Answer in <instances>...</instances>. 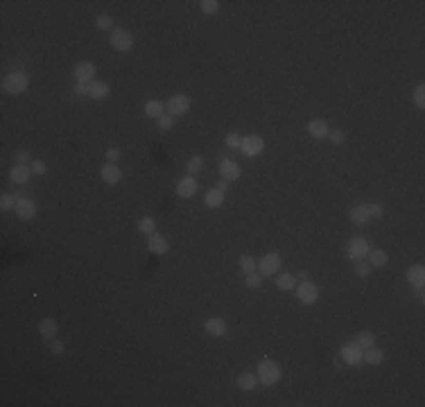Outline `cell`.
<instances>
[{"instance_id": "cell-1", "label": "cell", "mask_w": 425, "mask_h": 407, "mask_svg": "<svg viewBox=\"0 0 425 407\" xmlns=\"http://www.w3.org/2000/svg\"><path fill=\"white\" fill-rule=\"evenodd\" d=\"M256 376H258V382H260V385H265V387H274L276 382L281 380V376H283V374H281V366L276 364L274 360H267V358H265V360H260V362H258V374H256Z\"/></svg>"}, {"instance_id": "cell-2", "label": "cell", "mask_w": 425, "mask_h": 407, "mask_svg": "<svg viewBox=\"0 0 425 407\" xmlns=\"http://www.w3.org/2000/svg\"><path fill=\"white\" fill-rule=\"evenodd\" d=\"M27 86H30V77H27L23 70H11L3 77V91L5 93H9V95L23 93V91H27Z\"/></svg>"}, {"instance_id": "cell-3", "label": "cell", "mask_w": 425, "mask_h": 407, "mask_svg": "<svg viewBox=\"0 0 425 407\" xmlns=\"http://www.w3.org/2000/svg\"><path fill=\"white\" fill-rule=\"evenodd\" d=\"M371 251V246H369V240L366 238H362V236H353L346 242V256L350 258V260H364L366 254Z\"/></svg>"}, {"instance_id": "cell-4", "label": "cell", "mask_w": 425, "mask_h": 407, "mask_svg": "<svg viewBox=\"0 0 425 407\" xmlns=\"http://www.w3.org/2000/svg\"><path fill=\"white\" fill-rule=\"evenodd\" d=\"M294 290H297V299L303 306H315L319 301V285L312 280H301V285H297Z\"/></svg>"}, {"instance_id": "cell-5", "label": "cell", "mask_w": 425, "mask_h": 407, "mask_svg": "<svg viewBox=\"0 0 425 407\" xmlns=\"http://www.w3.org/2000/svg\"><path fill=\"white\" fill-rule=\"evenodd\" d=\"M190 107H192L190 97L183 95V93H177V95H172V97H170V100L165 102V113H170V116L177 118V116H183V113H188Z\"/></svg>"}, {"instance_id": "cell-6", "label": "cell", "mask_w": 425, "mask_h": 407, "mask_svg": "<svg viewBox=\"0 0 425 407\" xmlns=\"http://www.w3.org/2000/svg\"><path fill=\"white\" fill-rule=\"evenodd\" d=\"M281 262H283V258H281V254H276V251L265 254L258 262V274L260 276H274V274H279Z\"/></svg>"}, {"instance_id": "cell-7", "label": "cell", "mask_w": 425, "mask_h": 407, "mask_svg": "<svg viewBox=\"0 0 425 407\" xmlns=\"http://www.w3.org/2000/svg\"><path fill=\"white\" fill-rule=\"evenodd\" d=\"M109 43H111L113 50H118V52H129L132 45H134V37H132V32L122 30V27H116V30L111 32Z\"/></svg>"}, {"instance_id": "cell-8", "label": "cell", "mask_w": 425, "mask_h": 407, "mask_svg": "<svg viewBox=\"0 0 425 407\" xmlns=\"http://www.w3.org/2000/svg\"><path fill=\"white\" fill-rule=\"evenodd\" d=\"M265 150V140L260 138V136L256 134H251V136H245L240 143V152L245 154L247 158H253V156H260Z\"/></svg>"}, {"instance_id": "cell-9", "label": "cell", "mask_w": 425, "mask_h": 407, "mask_svg": "<svg viewBox=\"0 0 425 407\" xmlns=\"http://www.w3.org/2000/svg\"><path fill=\"white\" fill-rule=\"evenodd\" d=\"M14 197H16V208H14L16 215H19L21 220H32V217L36 215V204H34L30 197H23L21 192H16Z\"/></svg>"}, {"instance_id": "cell-10", "label": "cell", "mask_w": 425, "mask_h": 407, "mask_svg": "<svg viewBox=\"0 0 425 407\" xmlns=\"http://www.w3.org/2000/svg\"><path fill=\"white\" fill-rule=\"evenodd\" d=\"M339 360H342L344 364H350V366L360 364V362H362V348H360L355 342L344 344L342 351H339Z\"/></svg>"}, {"instance_id": "cell-11", "label": "cell", "mask_w": 425, "mask_h": 407, "mask_svg": "<svg viewBox=\"0 0 425 407\" xmlns=\"http://www.w3.org/2000/svg\"><path fill=\"white\" fill-rule=\"evenodd\" d=\"M197 188H199V183H197L195 176H192V174L183 176V179L177 181V197H181V199H192V197L197 194Z\"/></svg>"}, {"instance_id": "cell-12", "label": "cell", "mask_w": 425, "mask_h": 407, "mask_svg": "<svg viewBox=\"0 0 425 407\" xmlns=\"http://www.w3.org/2000/svg\"><path fill=\"white\" fill-rule=\"evenodd\" d=\"M240 174H242V170L233 158H222V163H219V176H222L224 181H229V183L237 181L240 179Z\"/></svg>"}, {"instance_id": "cell-13", "label": "cell", "mask_w": 425, "mask_h": 407, "mask_svg": "<svg viewBox=\"0 0 425 407\" xmlns=\"http://www.w3.org/2000/svg\"><path fill=\"white\" fill-rule=\"evenodd\" d=\"M150 240H147V249H150V254H154V256H165L168 251H170V244H168V240L161 236V233H152V236H147Z\"/></svg>"}, {"instance_id": "cell-14", "label": "cell", "mask_w": 425, "mask_h": 407, "mask_svg": "<svg viewBox=\"0 0 425 407\" xmlns=\"http://www.w3.org/2000/svg\"><path fill=\"white\" fill-rule=\"evenodd\" d=\"M95 77V66L90 61H82V64L75 66V82L79 84H90Z\"/></svg>"}, {"instance_id": "cell-15", "label": "cell", "mask_w": 425, "mask_h": 407, "mask_svg": "<svg viewBox=\"0 0 425 407\" xmlns=\"http://www.w3.org/2000/svg\"><path fill=\"white\" fill-rule=\"evenodd\" d=\"M100 176H102V181H104V183L113 186V183H118L122 179V170L118 168L116 163H104V165H102V170H100Z\"/></svg>"}, {"instance_id": "cell-16", "label": "cell", "mask_w": 425, "mask_h": 407, "mask_svg": "<svg viewBox=\"0 0 425 407\" xmlns=\"http://www.w3.org/2000/svg\"><path fill=\"white\" fill-rule=\"evenodd\" d=\"M204 330H206V335L211 337H224L226 335V322L222 317H211L206 324H204Z\"/></svg>"}, {"instance_id": "cell-17", "label": "cell", "mask_w": 425, "mask_h": 407, "mask_svg": "<svg viewBox=\"0 0 425 407\" xmlns=\"http://www.w3.org/2000/svg\"><path fill=\"white\" fill-rule=\"evenodd\" d=\"M30 176H32L30 165H23V163L11 165V170H9V179L14 181V183H19V186H23V183H27V181H30Z\"/></svg>"}, {"instance_id": "cell-18", "label": "cell", "mask_w": 425, "mask_h": 407, "mask_svg": "<svg viewBox=\"0 0 425 407\" xmlns=\"http://www.w3.org/2000/svg\"><path fill=\"white\" fill-rule=\"evenodd\" d=\"M350 222L358 226H364L371 222V213H369V206L366 204H358L350 208Z\"/></svg>"}, {"instance_id": "cell-19", "label": "cell", "mask_w": 425, "mask_h": 407, "mask_svg": "<svg viewBox=\"0 0 425 407\" xmlns=\"http://www.w3.org/2000/svg\"><path fill=\"white\" fill-rule=\"evenodd\" d=\"M328 125H326V120H321V118H315V120H310L308 122V134L312 136L315 140H324L328 138Z\"/></svg>"}, {"instance_id": "cell-20", "label": "cell", "mask_w": 425, "mask_h": 407, "mask_svg": "<svg viewBox=\"0 0 425 407\" xmlns=\"http://www.w3.org/2000/svg\"><path fill=\"white\" fill-rule=\"evenodd\" d=\"M407 280H410L412 288L423 290V285H425V267L423 265H412L410 269H407Z\"/></svg>"}, {"instance_id": "cell-21", "label": "cell", "mask_w": 425, "mask_h": 407, "mask_svg": "<svg viewBox=\"0 0 425 407\" xmlns=\"http://www.w3.org/2000/svg\"><path fill=\"white\" fill-rule=\"evenodd\" d=\"M109 95V84L102 82V79H93L88 84V97L90 100H104Z\"/></svg>"}, {"instance_id": "cell-22", "label": "cell", "mask_w": 425, "mask_h": 407, "mask_svg": "<svg viewBox=\"0 0 425 407\" xmlns=\"http://www.w3.org/2000/svg\"><path fill=\"white\" fill-rule=\"evenodd\" d=\"M57 330H59V326H57V319L52 317H45L39 324V332H41V337H45V340H54Z\"/></svg>"}, {"instance_id": "cell-23", "label": "cell", "mask_w": 425, "mask_h": 407, "mask_svg": "<svg viewBox=\"0 0 425 407\" xmlns=\"http://www.w3.org/2000/svg\"><path fill=\"white\" fill-rule=\"evenodd\" d=\"M366 262H369L371 267H384L389 262V256L384 249H371L369 254H366Z\"/></svg>"}, {"instance_id": "cell-24", "label": "cell", "mask_w": 425, "mask_h": 407, "mask_svg": "<svg viewBox=\"0 0 425 407\" xmlns=\"http://www.w3.org/2000/svg\"><path fill=\"white\" fill-rule=\"evenodd\" d=\"M237 387H240L242 392H253V389L258 387V376L245 371V374L237 376Z\"/></svg>"}, {"instance_id": "cell-25", "label": "cell", "mask_w": 425, "mask_h": 407, "mask_svg": "<svg viewBox=\"0 0 425 407\" xmlns=\"http://www.w3.org/2000/svg\"><path fill=\"white\" fill-rule=\"evenodd\" d=\"M163 111H165V102H161V100H150V102H145V116H147V118L158 120V118L163 116Z\"/></svg>"}, {"instance_id": "cell-26", "label": "cell", "mask_w": 425, "mask_h": 407, "mask_svg": "<svg viewBox=\"0 0 425 407\" xmlns=\"http://www.w3.org/2000/svg\"><path fill=\"white\" fill-rule=\"evenodd\" d=\"M384 360V353L380 351V348H376V346H371V348H364V353H362V362H366V364H371V366H378Z\"/></svg>"}, {"instance_id": "cell-27", "label": "cell", "mask_w": 425, "mask_h": 407, "mask_svg": "<svg viewBox=\"0 0 425 407\" xmlns=\"http://www.w3.org/2000/svg\"><path fill=\"white\" fill-rule=\"evenodd\" d=\"M276 288H279L281 292H290V290H294L297 288V276L294 274H279L276 276Z\"/></svg>"}, {"instance_id": "cell-28", "label": "cell", "mask_w": 425, "mask_h": 407, "mask_svg": "<svg viewBox=\"0 0 425 407\" xmlns=\"http://www.w3.org/2000/svg\"><path fill=\"white\" fill-rule=\"evenodd\" d=\"M204 204H206L208 208H219V206L224 204V192H219L217 188H211V190L206 192V197H204Z\"/></svg>"}, {"instance_id": "cell-29", "label": "cell", "mask_w": 425, "mask_h": 407, "mask_svg": "<svg viewBox=\"0 0 425 407\" xmlns=\"http://www.w3.org/2000/svg\"><path fill=\"white\" fill-rule=\"evenodd\" d=\"M355 344L364 351V348H371V346H376V335L373 332H369V330H362L358 337H355Z\"/></svg>"}, {"instance_id": "cell-30", "label": "cell", "mask_w": 425, "mask_h": 407, "mask_svg": "<svg viewBox=\"0 0 425 407\" xmlns=\"http://www.w3.org/2000/svg\"><path fill=\"white\" fill-rule=\"evenodd\" d=\"M154 228H156L154 217H140V222H138V231L143 233V236H152V233H154Z\"/></svg>"}, {"instance_id": "cell-31", "label": "cell", "mask_w": 425, "mask_h": 407, "mask_svg": "<svg viewBox=\"0 0 425 407\" xmlns=\"http://www.w3.org/2000/svg\"><path fill=\"white\" fill-rule=\"evenodd\" d=\"M240 269L245 274H251V272H256V269H258V262L253 260L249 254H245V256H240Z\"/></svg>"}, {"instance_id": "cell-32", "label": "cell", "mask_w": 425, "mask_h": 407, "mask_svg": "<svg viewBox=\"0 0 425 407\" xmlns=\"http://www.w3.org/2000/svg\"><path fill=\"white\" fill-rule=\"evenodd\" d=\"M201 168H204V158H201V156H192L190 161H188V165H186L188 174H192V176H195L197 172H201Z\"/></svg>"}, {"instance_id": "cell-33", "label": "cell", "mask_w": 425, "mask_h": 407, "mask_svg": "<svg viewBox=\"0 0 425 407\" xmlns=\"http://www.w3.org/2000/svg\"><path fill=\"white\" fill-rule=\"evenodd\" d=\"M245 283H247V288H249V290H258L260 285H263V276H260L258 272H251V274H247Z\"/></svg>"}, {"instance_id": "cell-34", "label": "cell", "mask_w": 425, "mask_h": 407, "mask_svg": "<svg viewBox=\"0 0 425 407\" xmlns=\"http://www.w3.org/2000/svg\"><path fill=\"white\" fill-rule=\"evenodd\" d=\"M174 120H177L174 116H170V113H163V116L156 120V122H158V129H163V131H170V129L174 127Z\"/></svg>"}, {"instance_id": "cell-35", "label": "cell", "mask_w": 425, "mask_h": 407, "mask_svg": "<svg viewBox=\"0 0 425 407\" xmlns=\"http://www.w3.org/2000/svg\"><path fill=\"white\" fill-rule=\"evenodd\" d=\"M199 7H201L204 14H217V11H219V3H217V0H201Z\"/></svg>"}, {"instance_id": "cell-36", "label": "cell", "mask_w": 425, "mask_h": 407, "mask_svg": "<svg viewBox=\"0 0 425 407\" xmlns=\"http://www.w3.org/2000/svg\"><path fill=\"white\" fill-rule=\"evenodd\" d=\"M95 27L98 30H113V19L111 16H106V14H102L95 19Z\"/></svg>"}, {"instance_id": "cell-37", "label": "cell", "mask_w": 425, "mask_h": 407, "mask_svg": "<svg viewBox=\"0 0 425 407\" xmlns=\"http://www.w3.org/2000/svg\"><path fill=\"white\" fill-rule=\"evenodd\" d=\"M371 269H373V267H371L366 260H358V262H355V274H358L360 278H366V276H369Z\"/></svg>"}, {"instance_id": "cell-38", "label": "cell", "mask_w": 425, "mask_h": 407, "mask_svg": "<svg viewBox=\"0 0 425 407\" xmlns=\"http://www.w3.org/2000/svg\"><path fill=\"white\" fill-rule=\"evenodd\" d=\"M0 208L7 213V210H11V208H16V197L14 194H3L0 197Z\"/></svg>"}, {"instance_id": "cell-39", "label": "cell", "mask_w": 425, "mask_h": 407, "mask_svg": "<svg viewBox=\"0 0 425 407\" xmlns=\"http://www.w3.org/2000/svg\"><path fill=\"white\" fill-rule=\"evenodd\" d=\"M414 102L418 109H425V86L423 84H418L414 89Z\"/></svg>"}, {"instance_id": "cell-40", "label": "cell", "mask_w": 425, "mask_h": 407, "mask_svg": "<svg viewBox=\"0 0 425 407\" xmlns=\"http://www.w3.org/2000/svg\"><path fill=\"white\" fill-rule=\"evenodd\" d=\"M30 170H32V174L41 176V174H45L48 165H45V161H41V158H36V161H32V163H30Z\"/></svg>"}, {"instance_id": "cell-41", "label": "cell", "mask_w": 425, "mask_h": 407, "mask_svg": "<svg viewBox=\"0 0 425 407\" xmlns=\"http://www.w3.org/2000/svg\"><path fill=\"white\" fill-rule=\"evenodd\" d=\"M328 138H330V143H332V145H344V140H346V136H344V131L335 129V131H328Z\"/></svg>"}, {"instance_id": "cell-42", "label": "cell", "mask_w": 425, "mask_h": 407, "mask_svg": "<svg viewBox=\"0 0 425 407\" xmlns=\"http://www.w3.org/2000/svg\"><path fill=\"white\" fill-rule=\"evenodd\" d=\"M240 143H242V136H237V134L226 136V147H229V150H240Z\"/></svg>"}, {"instance_id": "cell-43", "label": "cell", "mask_w": 425, "mask_h": 407, "mask_svg": "<svg viewBox=\"0 0 425 407\" xmlns=\"http://www.w3.org/2000/svg\"><path fill=\"white\" fill-rule=\"evenodd\" d=\"M369 213H371V220L376 217V220H380V217L384 215V208H382V204H369Z\"/></svg>"}, {"instance_id": "cell-44", "label": "cell", "mask_w": 425, "mask_h": 407, "mask_svg": "<svg viewBox=\"0 0 425 407\" xmlns=\"http://www.w3.org/2000/svg\"><path fill=\"white\" fill-rule=\"evenodd\" d=\"M120 156H122V152L118 150V147H109V150H106V161L109 163H116Z\"/></svg>"}, {"instance_id": "cell-45", "label": "cell", "mask_w": 425, "mask_h": 407, "mask_svg": "<svg viewBox=\"0 0 425 407\" xmlns=\"http://www.w3.org/2000/svg\"><path fill=\"white\" fill-rule=\"evenodd\" d=\"M50 351H52L54 355H61V353H64V342L52 340V342H50Z\"/></svg>"}, {"instance_id": "cell-46", "label": "cell", "mask_w": 425, "mask_h": 407, "mask_svg": "<svg viewBox=\"0 0 425 407\" xmlns=\"http://www.w3.org/2000/svg\"><path fill=\"white\" fill-rule=\"evenodd\" d=\"M16 163H23V165H30V154H27L25 150H21L19 154H16Z\"/></svg>"}, {"instance_id": "cell-47", "label": "cell", "mask_w": 425, "mask_h": 407, "mask_svg": "<svg viewBox=\"0 0 425 407\" xmlns=\"http://www.w3.org/2000/svg\"><path fill=\"white\" fill-rule=\"evenodd\" d=\"M75 93L77 95H88V84H75Z\"/></svg>"}, {"instance_id": "cell-48", "label": "cell", "mask_w": 425, "mask_h": 407, "mask_svg": "<svg viewBox=\"0 0 425 407\" xmlns=\"http://www.w3.org/2000/svg\"><path fill=\"white\" fill-rule=\"evenodd\" d=\"M215 186H217V190H219V192H226V190H229V186H231V183L222 179V181H217V183H215Z\"/></svg>"}, {"instance_id": "cell-49", "label": "cell", "mask_w": 425, "mask_h": 407, "mask_svg": "<svg viewBox=\"0 0 425 407\" xmlns=\"http://www.w3.org/2000/svg\"><path fill=\"white\" fill-rule=\"evenodd\" d=\"M297 276H299V278H301V280H308V272H303V269H301V272H299V274H297Z\"/></svg>"}]
</instances>
